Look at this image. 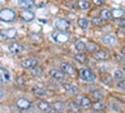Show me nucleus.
<instances>
[{
  "mask_svg": "<svg viewBox=\"0 0 125 113\" xmlns=\"http://www.w3.org/2000/svg\"><path fill=\"white\" fill-rule=\"evenodd\" d=\"M75 102H76V104L81 108H89L91 106V100L89 97H85V96H78L75 98Z\"/></svg>",
  "mask_w": 125,
  "mask_h": 113,
  "instance_id": "obj_4",
  "label": "nucleus"
},
{
  "mask_svg": "<svg viewBox=\"0 0 125 113\" xmlns=\"http://www.w3.org/2000/svg\"><path fill=\"white\" fill-rule=\"evenodd\" d=\"M16 35H18V33L15 29H5L1 32V38H4V39H14Z\"/></svg>",
  "mask_w": 125,
  "mask_h": 113,
  "instance_id": "obj_11",
  "label": "nucleus"
},
{
  "mask_svg": "<svg viewBox=\"0 0 125 113\" xmlns=\"http://www.w3.org/2000/svg\"><path fill=\"white\" fill-rule=\"evenodd\" d=\"M49 74H50L51 78H54V79H56V80H62V79H64V77H65L64 72L60 70V69H56V68L50 69V70H49Z\"/></svg>",
  "mask_w": 125,
  "mask_h": 113,
  "instance_id": "obj_5",
  "label": "nucleus"
},
{
  "mask_svg": "<svg viewBox=\"0 0 125 113\" xmlns=\"http://www.w3.org/2000/svg\"><path fill=\"white\" fill-rule=\"evenodd\" d=\"M119 25H120L121 28H125V19H121V20H120V23H119Z\"/></svg>",
  "mask_w": 125,
  "mask_h": 113,
  "instance_id": "obj_37",
  "label": "nucleus"
},
{
  "mask_svg": "<svg viewBox=\"0 0 125 113\" xmlns=\"http://www.w3.org/2000/svg\"><path fill=\"white\" fill-rule=\"evenodd\" d=\"M75 60L80 62V63H84V62L86 60V57H85V54H76L75 55Z\"/></svg>",
  "mask_w": 125,
  "mask_h": 113,
  "instance_id": "obj_32",
  "label": "nucleus"
},
{
  "mask_svg": "<svg viewBox=\"0 0 125 113\" xmlns=\"http://www.w3.org/2000/svg\"><path fill=\"white\" fill-rule=\"evenodd\" d=\"M123 70H124V72H125V63H124V64H123Z\"/></svg>",
  "mask_w": 125,
  "mask_h": 113,
  "instance_id": "obj_40",
  "label": "nucleus"
},
{
  "mask_svg": "<svg viewBox=\"0 0 125 113\" xmlns=\"http://www.w3.org/2000/svg\"><path fill=\"white\" fill-rule=\"evenodd\" d=\"M104 107H105V104H104L103 102H100V100H95V102H94V104H93V108L95 111H100Z\"/></svg>",
  "mask_w": 125,
  "mask_h": 113,
  "instance_id": "obj_26",
  "label": "nucleus"
},
{
  "mask_svg": "<svg viewBox=\"0 0 125 113\" xmlns=\"http://www.w3.org/2000/svg\"><path fill=\"white\" fill-rule=\"evenodd\" d=\"M100 16H101V19L109 20L111 18V12H110L109 9H103L101 12H100Z\"/></svg>",
  "mask_w": 125,
  "mask_h": 113,
  "instance_id": "obj_21",
  "label": "nucleus"
},
{
  "mask_svg": "<svg viewBox=\"0 0 125 113\" xmlns=\"http://www.w3.org/2000/svg\"><path fill=\"white\" fill-rule=\"evenodd\" d=\"M69 107L73 112H76V113H80V109H79V106L76 104V102H70L69 103Z\"/></svg>",
  "mask_w": 125,
  "mask_h": 113,
  "instance_id": "obj_29",
  "label": "nucleus"
},
{
  "mask_svg": "<svg viewBox=\"0 0 125 113\" xmlns=\"http://www.w3.org/2000/svg\"><path fill=\"white\" fill-rule=\"evenodd\" d=\"M75 45V49L79 50V52H83V50H85V43L83 42V40H76V42L74 43Z\"/></svg>",
  "mask_w": 125,
  "mask_h": 113,
  "instance_id": "obj_23",
  "label": "nucleus"
},
{
  "mask_svg": "<svg viewBox=\"0 0 125 113\" xmlns=\"http://www.w3.org/2000/svg\"><path fill=\"white\" fill-rule=\"evenodd\" d=\"M114 78H116V79H121V78H123V73H121V70H115V72H114Z\"/></svg>",
  "mask_w": 125,
  "mask_h": 113,
  "instance_id": "obj_33",
  "label": "nucleus"
},
{
  "mask_svg": "<svg viewBox=\"0 0 125 113\" xmlns=\"http://www.w3.org/2000/svg\"><path fill=\"white\" fill-rule=\"evenodd\" d=\"M101 40H103L104 44H105V45H109V47L116 44V38H115V35H113V34H106V35H104V37L101 38Z\"/></svg>",
  "mask_w": 125,
  "mask_h": 113,
  "instance_id": "obj_8",
  "label": "nucleus"
},
{
  "mask_svg": "<svg viewBox=\"0 0 125 113\" xmlns=\"http://www.w3.org/2000/svg\"><path fill=\"white\" fill-rule=\"evenodd\" d=\"M85 49L90 53H95L96 50H99V47L95 43H88V44H85Z\"/></svg>",
  "mask_w": 125,
  "mask_h": 113,
  "instance_id": "obj_20",
  "label": "nucleus"
},
{
  "mask_svg": "<svg viewBox=\"0 0 125 113\" xmlns=\"http://www.w3.org/2000/svg\"><path fill=\"white\" fill-rule=\"evenodd\" d=\"M49 113H62V112H56V111H55V112H51V111H50Z\"/></svg>",
  "mask_w": 125,
  "mask_h": 113,
  "instance_id": "obj_39",
  "label": "nucleus"
},
{
  "mask_svg": "<svg viewBox=\"0 0 125 113\" xmlns=\"http://www.w3.org/2000/svg\"><path fill=\"white\" fill-rule=\"evenodd\" d=\"M18 5L25 9H29L34 5V1L33 0H18Z\"/></svg>",
  "mask_w": 125,
  "mask_h": 113,
  "instance_id": "obj_18",
  "label": "nucleus"
},
{
  "mask_svg": "<svg viewBox=\"0 0 125 113\" xmlns=\"http://www.w3.org/2000/svg\"><path fill=\"white\" fill-rule=\"evenodd\" d=\"M118 87L121 88V89H124V88H125V82H124V80H120L119 83H118Z\"/></svg>",
  "mask_w": 125,
  "mask_h": 113,
  "instance_id": "obj_34",
  "label": "nucleus"
},
{
  "mask_svg": "<svg viewBox=\"0 0 125 113\" xmlns=\"http://www.w3.org/2000/svg\"><path fill=\"white\" fill-rule=\"evenodd\" d=\"M101 23H103L101 18H96V16H93L91 18V24L93 25H101Z\"/></svg>",
  "mask_w": 125,
  "mask_h": 113,
  "instance_id": "obj_31",
  "label": "nucleus"
},
{
  "mask_svg": "<svg viewBox=\"0 0 125 113\" xmlns=\"http://www.w3.org/2000/svg\"><path fill=\"white\" fill-rule=\"evenodd\" d=\"M21 65L26 69H31V68H34L35 65H38V60L35 58H26L21 62Z\"/></svg>",
  "mask_w": 125,
  "mask_h": 113,
  "instance_id": "obj_10",
  "label": "nucleus"
},
{
  "mask_svg": "<svg viewBox=\"0 0 125 113\" xmlns=\"http://www.w3.org/2000/svg\"><path fill=\"white\" fill-rule=\"evenodd\" d=\"M53 39L55 40V42L58 43H65L66 40L69 39V34L66 32H64V30H59V32H55L53 33Z\"/></svg>",
  "mask_w": 125,
  "mask_h": 113,
  "instance_id": "obj_3",
  "label": "nucleus"
},
{
  "mask_svg": "<svg viewBox=\"0 0 125 113\" xmlns=\"http://www.w3.org/2000/svg\"><path fill=\"white\" fill-rule=\"evenodd\" d=\"M108 52H105V50H96L95 53H94V58H95L96 60H105L108 59Z\"/></svg>",
  "mask_w": 125,
  "mask_h": 113,
  "instance_id": "obj_15",
  "label": "nucleus"
},
{
  "mask_svg": "<svg viewBox=\"0 0 125 113\" xmlns=\"http://www.w3.org/2000/svg\"><path fill=\"white\" fill-rule=\"evenodd\" d=\"M20 16H21V19L23 20H25V22H31L34 18H35V15H34V13L33 12H30V10H23L21 13H20Z\"/></svg>",
  "mask_w": 125,
  "mask_h": 113,
  "instance_id": "obj_13",
  "label": "nucleus"
},
{
  "mask_svg": "<svg viewBox=\"0 0 125 113\" xmlns=\"http://www.w3.org/2000/svg\"><path fill=\"white\" fill-rule=\"evenodd\" d=\"M31 90H33V93H35V96H38V97H45L46 96V90L43 87L36 86V87H33Z\"/></svg>",
  "mask_w": 125,
  "mask_h": 113,
  "instance_id": "obj_17",
  "label": "nucleus"
},
{
  "mask_svg": "<svg viewBox=\"0 0 125 113\" xmlns=\"http://www.w3.org/2000/svg\"><path fill=\"white\" fill-rule=\"evenodd\" d=\"M10 80V73L5 68H0V83H8Z\"/></svg>",
  "mask_w": 125,
  "mask_h": 113,
  "instance_id": "obj_14",
  "label": "nucleus"
},
{
  "mask_svg": "<svg viewBox=\"0 0 125 113\" xmlns=\"http://www.w3.org/2000/svg\"><path fill=\"white\" fill-rule=\"evenodd\" d=\"M124 14H125V12L123 9H114L111 12V16H114V18H121Z\"/></svg>",
  "mask_w": 125,
  "mask_h": 113,
  "instance_id": "obj_25",
  "label": "nucleus"
},
{
  "mask_svg": "<svg viewBox=\"0 0 125 113\" xmlns=\"http://www.w3.org/2000/svg\"><path fill=\"white\" fill-rule=\"evenodd\" d=\"M31 69H33V70H31V75H33V77H39L41 74V72H43L41 68H39L38 65H35L34 68H31Z\"/></svg>",
  "mask_w": 125,
  "mask_h": 113,
  "instance_id": "obj_27",
  "label": "nucleus"
},
{
  "mask_svg": "<svg viewBox=\"0 0 125 113\" xmlns=\"http://www.w3.org/2000/svg\"><path fill=\"white\" fill-rule=\"evenodd\" d=\"M93 1H94L95 5H101L103 4V0H93Z\"/></svg>",
  "mask_w": 125,
  "mask_h": 113,
  "instance_id": "obj_36",
  "label": "nucleus"
},
{
  "mask_svg": "<svg viewBox=\"0 0 125 113\" xmlns=\"http://www.w3.org/2000/svg\"><path fill=\"white\" fill-rule=\"evenodd\" d=\"M62 88L65 90L70 92V93H78V87H75L74 84H70V83H62Z\"/></svg>",
  "mask_w": 125,
  "mask_h": 113,
  "instance_id": "obj_19",
  "label": "nucleus"
},
{
  "mask_svg": "<svg viewBox=\"0 0 125 113\" xmlns=\"http://www.w3.org/2000/svg\"><path fill=\"white\" fill-rule=\"evenodd\" d=\"M78 4H79V8H80L81 10H86V9L89 8V3L86 1V0H79Z\"/></svg>",
  "mask_w": 125,
  "mask_h": 113,
  "instance_id": "obj_28",
  "label": "nucleus"
},
{
  "mask_svg": "<svg viewBox=\"0 0 125 113\" xmlns=\"http://www.w3.org/2000/svg\"><path fill=\"white\" fill-rule=\"evenodd\" d=\"M54 25H55V28L56 29H59V30H68L69 29V23L66 22L65 19H55V22H54Z\"/></svg>",
  "mask_w": 125,
  "mask_h": 113,
  "instance_id": "obj_7",
  "label": "nucleus"
},
{
  "mask_svg": "<svg viewBox=\"0 0 125 113\" xmlns=\"http://www.w3.org/2000/svg\"><path fill=\"white\" fill-rule=\"evenodd\" d=\"M38 107H39V109H41L43 112H50L51 111V106L48 103V102H45V100H39L38 102Z\"/></svg>",
  "mask_w": 125,
  "mask_h": 113,
  "instance_id": "obj_16",
  "label": "nucleus"
},
{
  "mask_svg": "<svg viewBox=\"0 0 125 113\" xmlns=\"http://www.w3.org/2000/svg\"><path fill=\"white\" fill-rule=\"evenodd\" d=\"M3 97H4V90H3L1 88H0V99H1Z\"/></svg>",
  "mask_w": 125,
  "mask_h": 113,
  "instance_id": "obj_38",
  "label": "nucleus"
},
{
  "mask_svg": "<svg viewBox=\"0 0 125 113\" xmlns=\"http://www.w3.org/2000/svg\"><path fill=\"white\" fill-rule=\"evenodd\" d=\"M103 80H104V82L106 80L108 86H111V80H110V78H109V77H104V78H103Z\"/></svg>",
  "mask_w": 125,
  "mask_h": 113,
  "instance_id": "obj_35",
  "label": "nucleus"
},
{
  "mask_svg": "<svg viewBox=\"0 0 125 113\" xmlns=\"http://www.w3.org/2000/svg\"><path fill=\"white\" fill-rule=\"evenodd\" d=\"M78 24H79V26H80L81 29H84V30H86V29H88V26H89L88 20H86V19H84V18H80V19L78 20Z\"/></svg>",
  "mask_w": 125,
  "mask_h": 113,
  "instance_id": "obj_24",
  "label": "nucleus"
},
{
  "mask_svg": "<svg viewBox=\"0 0 125 113\" xmlns=\"http://www.w3.org/2000/svg\"><path fill=\"white\" fill-rule=\"evenodd\" d=\"M15 16H16V14L11 9L0 10V20H3V22H13V20L15 19Z\"/></svg>",
  "mask_w": 125,
  "mask_h": 113,
  "instance_id": "obj_1",
  "label": "nucleus"
},
{
  "mask_svg": "<svg viewBox=\"0 0 125 113\" xmlns=\"http://www.w3.org/2000/svg\"><path fill=\"white\" fill-rule=\"evenodd\" d=\"M79 75L83 80H85V82H93V80H95V74L93 73V72L88 68H81L79 70Z\"/></svg>",
  "mask_w": 125,
  "mask_h": 113,
  "instance_id": "obj_2",
  "label": "nucleus"
},
{
  "mask_svg": "<svg viewBox=\"0 0 125 113\" xmlns=\"http://www.w3.org/2000/svg\"><path fill=\"white\" fill-rule=\"evenodd\" d=\"M16 107L20 108V109H29L31 107V104H30V102L26 100L25 98H19L16 100Z\"/></svg>",
  "mask_w": 125,
  "mask_h": 113,
  "instance_id": "obj_12",
  "label": "nucleus"
},
{
  "mask_svg": "<svg viewBox=\"0 0 125 113\" xmlns=\"http://www.w3.org/2000/svg\"><path fill=\"white\" fill-rule=\"evenodd\" d=\"M53 107H54L55 111H56V109H58V111H61V109H64V108H65V104L62 103V102H55Z\"/></svg>",
  "mask_w": 125,
  "mask_h": 113,
  "instance_id": "obj_30",
  "label": "nucleus"
},
{
  "mask_svg": "<svg viewBox=\"0 0 125 113\" xmlns=\"http://www.w3.org/2000/svg\"><path fill=\"white\" fill-rule=\"evenodd\" d=\"M60 67H61V70L64 72L65 74H69V75H75L76 74V69L69 63H61Z\"/></svg>",
  "mask_w": 125,
  "mask_h": 113,
  "instance_id": "obj_6",
  "label": "nucleus"
},
{
  "mask_svg": "<svg viewBox=\"0 0 125 113\" xmlns=\"http://www.w3.org/2000/svg\"><path fill=\"white\" fill-rule=\"evenodd\" d=\"M103 97H104V94H103L101 90H95V92H93V93H91V98L94 100H101Z\"/></svg>",
  "mask_w": 125,
  "mask_h": 113,
  "instance_id": "obj_22",
  "label": "nucleus"
},
{
  "mask_svg": "<svg viewBox=\"0 0 125 113\" xmlns=\"http://www.w3.org/2000/svg\"><path fill=\"white\" fill-rule=\"evenodd\" d=\"M24 50V47L19 43H10L9 44V52L11 54H19Z\"/></svg>",
  "mask_w": 125,
  "mask_h": 113,
  "instance_id": "obj_9",
  "label": "nucleus"
}]
</instances>
